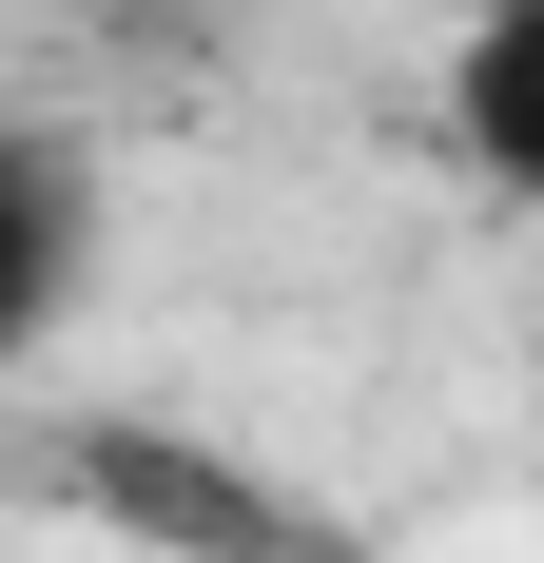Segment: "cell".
<instances>
[{
	"label": "cell",
	"instance_id": "obj_3",
	"mask_svg": "<svg viewBox=\"0 0 544 563\" xmlns=\"http://www.w3.org/2000/svg\"><path fill=\"white\" fill-rule=\"evenodd\" d=\"M447 136H467L487 195L544 214V0H487V20L447 40Z\"/></svg>",
	"mask_w": 544,
	"mask_h": 563
},
{
	"label": "cell",
	"instance_id": "obj_1",
	"mask_svg": "<svg viewBox=\"0 0 544 563\" xmlns=\"http://www.w3.org/2000/svg\"><path fill=\"white\" fill-rule=\"evenodd\" d=\"M78 506L156 525V544H195V563H312V525L272 506V486H233V466H195L175 428H98V448H78Z\"/></svg>",
	"mask_w": 544,
	"mask_h": 563
},
{
	"label": "cell",
	"instance_id": "obj_2",
	"mask_svg": "<svg viewBox=\"0 0 544 563\" xmlns=\"http://www.w3.org/2000/svg\"><path fill=\"white\" fill-rule=\"evenodd\" d=\"M78 273H98V156L40 136V117H0V369L78 311Z\"/></svg>",
	"mask_w": 544,
	"mask_h": 563
}]
</instances>
